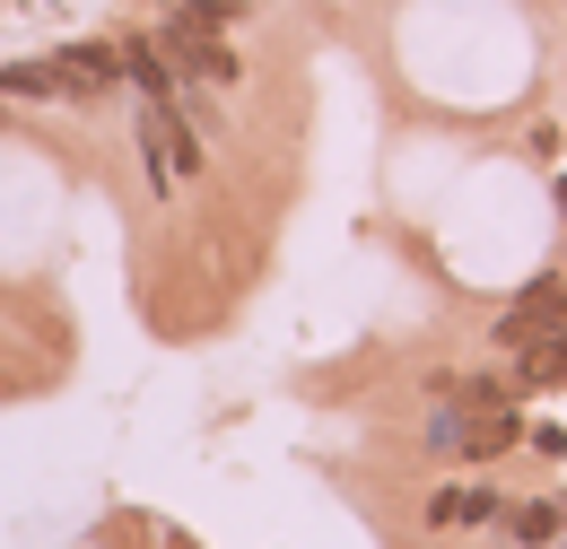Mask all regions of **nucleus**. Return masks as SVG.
I'll list each match as a JSON object with an SVG mask.
<instances>
[{"label": "nucleus", "instance_id": "obj_1", "mask_svg": "<svg viewBox=\"0 0 567 549\" xmlns=\"http://www.w3.org/2000/svg\"><path fill=\"white\" fill-rule=\"evenodd\" d=\"M141 166H148V193L157 201L202 166V139L184 123V96H141Z\"/></svg>", "mask_w": 567, "mask_h": 549}, {"label": "nucleus", "instance_id": "obj_2", "mask_svg": "<svg viewBox=\"0 0 567 549\" xmlns=\"http://www.w3.org/2000/svg\"><path fill=\"white\" fill-rule=\"evenodd\" d=\"M550 332H567V288L559 279H542V288H524L506 314H497V341L524 349V341H550Z\"/></svg>", "mask_w": 567, "mask_h": 549}, {"label": "nucleus", "instance_id": "obj_3", "mask_svg": "<svg viewBox=\"0 0 567 549\" xmlns=\"http://www.w3.org/2000/svg\"><path fill=\"white\" fill-rule=\"evenodd\" d=\"M427 454H436V463H481V411L436 402V418H427Z\"/></svg>", "mask_w": 567, "mask_h": 549}, {"label": "nucleus", "instance_id": "obj_4", "mask_svg": "<svg viewBox=\"0 0 567 549\" xmlns=\"http://www.w3.org/2000/svg\"><path fill=\"white\" fill-rule=\"evenodd\" d=\"M506 506H497L489 488H436L427 497V532H472V524H497Z\"/></svg>", "mask_w": 567, "mask_h": 549}, {"label": "nucleus", "instance_id": "obj_5", "mask_svg": "<svg viewBox=\"0 0 567 549\" xmlns=\"http://www.w3.org/2000/svg\"><path fill=\"white\" fill-rule=\"evenodd\" d=\"M515 384H524V393L567 384V332H550V341H524V358H515Z\"/></svg>", "mask_w": 567, "mask_h": 549}, {"label": "nucleus", "instance_id": "obj_6", "mask_svg": "<svg viewBox=\"0 0 567 549\" xmlns=\"http://www.w3.org/2000/svg\"><path fill=\"white\" fill-rule=\"evenodd\" d=\"M506 532L524 549H542V541H559V506H506Z\"/></svg>", "mask_w": 567, "mask_h": 549}]
</instances>
